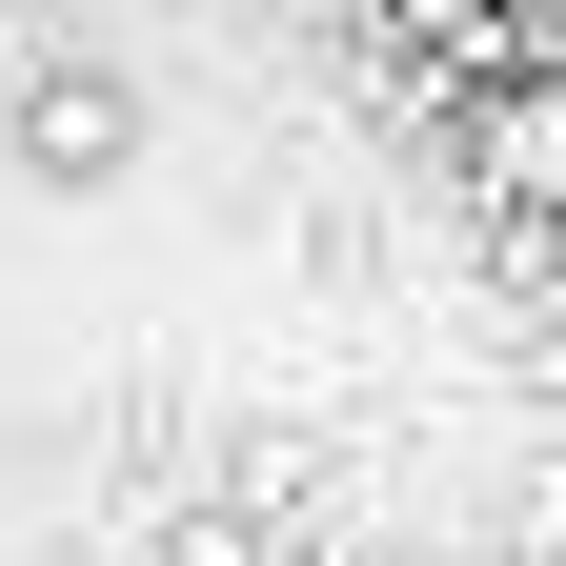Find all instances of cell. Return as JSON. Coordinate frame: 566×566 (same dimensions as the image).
<instances>
[{
	"mask_svg": "<svg viewBox=\"0 0 566 566\" xmlns=\"http://www.w3.org/2000/svg\"><path fill=\"white\" fill-rule=\"evenodd\" d=\"M163 566H263V546H243L223 506H202V526H163Z\"/></svg>",
	"mask_w": 566,
	"mask_h": 566,
	"instance_id": "cell-1",
	"label": "cell"
}]
</instances>
